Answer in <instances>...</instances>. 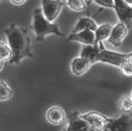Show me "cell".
I'll use <instances>...</instances> for the list:
<instances>
[{
  "label": "cell",
  "instance_id": "obj_20",
  "mask_svg": "<svg viewBox=\"0 0 132 131\" xmlns=\"http://www.w3.org/2000/svg\"><path fill=\"white\" fill-rule=\"evenodd\" d=\"M92 2L106 8L114 9V0H92Z\"/></svg>",
  "mask_w": 132,
  "mask_h": 131
},
{
  "label": "cell",
  "instance_id": "obj_23",
  "mask_svg": "<svg viewBox=\"0 0 132 131\" xmlns=\"http://www.w3.org/2000/svg\"><path fill=\"white\" fill-rule=\"evenodd\" d=\"M4 64H5V62H4V61L0 60V72L2 70V68L4 67Z\"/></svg>",
  "mask_w": 132,
  "mask_h": 131
},
{
  "label": "cell",
  "instance_id": "obj_16",
  "mask_svg": "<svg viewBox=\"0 0 132 131\" xmlns=\"http://www.w3.org/2000/svg\"><path fill=\"white\" fill-rule=\"evenodd\" d=\"M119 110L123 113L128 114L132 113V97L131 94H126L121 96L117 102Z\"/></svg>",
  "mask_w": 132,
  "mask_h": 131
},
{
  "label": "cell",
  "instance_id": "obj_7",
  "mask_svg": "<svg viewBox=\"0 0 132 131\" xmlns=\"http://www.w3.org/2000/svg\"><path fill=\"white\" fill-rule=\"evenodd\" d=\"M120 22L129 29L132 26V6L127 5L123 0H114V9Z\"/></svg>",
  "mask_w": 132,
  "mask_h": 131
},
{
  "label": "cell",
  "instance_id": "obj_4",
  "mask_svg": "<svg viewBox=\"0 0 132 131\" xmlns=\"http://www.w3.org/2000/svg\"><path fill=\"white\" fill-rule=\"evenodd\" d=\"M65 6L63 0H42L43 15L50 22H54Z\"/></svg>",
  "mask_w": 132,
  "mask_h": 131
},
{
  "label": "cell",
  "instance_id": "obj_24",
  "mask_svg": "<svg viewBox=\"0 0 132 131\" xmlns=\"http://www.w3.org/2000/svg\"><path fill=\"white\" fill-rule=\"evenodd\" d=\"M101 131H109V130H108L107 128H106V129H104L103 130H101Z\"/></svg>",
  "mask_w": 132,
  "mask_h": 131
},
{
  "label": "cell",
  "instance_id": "obj_8",
  "mask_svg": "<svg viewBox=\"0 0 132 131\" xmlns=\"http://www.w3.org/2000/svg\"><path fill=\"white\" fill-rule=\"evenodd\" d=\"M63 131H93L89 124L80 116L78 111L72 113L68 117V124Z\"/></svg>",
  "mask_w": 132,
  "mask_h": 131
},
{
  "label": "cell",
  "instance_id": "obj_15",
  "mask_svg": "<svg viewBox=\"0 0 132 131\" xmlns=\"http://www.w3.org/2000/svg\"><path fill=\"white\" fill-rule=\"evenodd\" d=\"M119 70L122 77L132 79V53L126 54L124 60L119 67Z\"/></svg>",
  "mask_w": 132,
  "mask_h": 131
},
{
  "label": "cell",
  "instance_id": "obj_1",
  "mask_svg": "<svg viewBox=\"0 0 132 131\" xmlns=\"http://www.w3.org/2000/svg\"><path fill=\"white\" fill-rule=\"evenodd\" d=\"M7 43L12 51L10 63L19 65L26 58H32L31 38L26 27L11 24L5 30Z\"/></svg>",
  "mask_w": 132,
  "mask_h": 131
},
{
  "label": "cell",
  "instance_id": "obj_26",
  "mask_svg": "<svg viewBox=\"0 0 132 131\" xmlns=\"http://www.w3.org/2000/svg\"><path fill=\"white\" fill-rule=\"evenodd\" d=\"M131 97H132V91H131Z\"/></svg>",
  "mask_w": 132,
  "mask_h": 131
},
{
  "label": "cell",
  "instance_id": "obj_14",
  "mask_svg": "<svg viewBox=\"0 0 132 131\" xmlns=\"http://www.w3.org/2000/svg\"><path fill=\"white\" fill-rule=\"evenodd\" d=\"M113 25L109 23H104L100 26H97L95 30V43L103 42L107 40L111 34Z\"/></svg>",
  "mask_w": 132,
  "mask_h": 131
},
{
  "label": "cell",
  "instance_id": "obj_17",
  "mask_svg": "<svg viewBox=\"0 0 132 131\" xmlns=\"http://www.w3.org/2000/svg\"><path fill=\"white\" fill-rule=\"evenodd\" d=\"M65 5H67L71 11L80 13L88 9V5L85 0H63Z\"/></svg>",
  "mask_w": 132,
  "mask_h": 131
},
{
  "label": "cell",
  "instance_id": "obj_13",
  "mask_svg": "<svg viewBox=\"0 0 132 131\" xmlns=\"http://www.w3.org/2000/svg\"><path fill=\"white\" fill-rule=\"evenodd\" d=\"M97 27V24L92 19H91L90 17H82L79 19V20L75 24L72 33H75L86 30H90L95 32Z\"/></svg>",
  "mask_w": 132,
  "mask_h": 131
},
{
  "label": "cell",
  "instance_id": "obj_9",
  "mask_svg": "<svg viewBox=\"0 0 132 131\" xmlns=\"http://www.w3.org/2000/svg\"><path fill=\"white\" fill-rule=\"evenodd\" d=\"M128 34V28L126 24L119 22L115 25H113L111 34L107 39L108 42L114 47H120L126 38Z\"/></svg>",
  "mask_w": 132,
  "mask_h": 131
},
{
  "label": "cell",
  "instance_id": "obj_12",
  "mask_svg": "<svg viewBox=\"0 0 132 131\" xmlns=\"http://www.w3.org/2000/svg\"><path fill=\"white\" fill-rule=\"evenodd\" d=\"M68 40L80 43L84 46L94 45L95 43V32L90 30H86L75 33H71L69 36Z\"/></svg>",
  "mask_w": 132,
  "mask_h": 131
},
{
  "label": "cell",
  "instance_id": "obj_10",
  "mask_svg": "<svg viewBox=\"0 0 132 131\" xmlns=\"http://www.w3.org/2000/svg\"><path fill=\"white\" fill-rule=\"evenodd\" d=\"M67 119L66 113L63 108L58 105L51 106L46 112V119L52 125H63Z\"/></svg>",
  "mask_w": 132,
  "mask_h": 131
},
{
  "label": "cell",
  "instance_id": "obj_22",
  "mask_svg": "<svg viewBox=\"0 0 132 131\" xmlns=\"http://www.w3.org/2000/svg\"><path fill=\"white\" fill-rule=\"evenodd\" d=\"M123 1L126 3L127 5L132 6V0H123Z\"/></svg>",
  "mask_w": 132,
  "mask_h": 131
},
{
  "label": "cell",
  "instance_id": "obj_27",
  "mask_svg": "<svg viewBox=\"0 0 132 131\" xmlns=\"http://www.w3.org/2000/svg\"><path fill=\"white\" fill-rule=\"evenodd\" d=\"M0 84H1V80H0Z\"/></svg>",
  "mask_w": 132,
  "mask_h": 131
},
{
  "label": "cell",
  "instance_id": "obj_19",
  "mask_svg": "<svg viewBox=\"0 0 132 131\" xmlns=\"http://www.w3.org/2000/svg\"><path fill=\"white\" fill-rule=\"evenodd\" d=\"M13 91L7 82L1 80L0 84V101H7L13 97Z\"/></svg>",
  "mask_w": 132,
  "mask_h": 131
},
{
  "label": "cell",
  "instance_id": "obj_5",
  "mask_svg": "<svg viewBox=\"0 0 132 131\" xmlns=\"http://www.w3.org/2000/svg\"><path fill=\"white\" fill-rule=\"evenodd\" d=\"M80 116L89 124L93 131H101L106 129L109 118L96 111H90L83 114L80 113Z\"/></svg>",
  "mask_w": 132,
  "mask_h": 131
},
{
  "label": "cell",
  "instance_id": "obj_18",
  "mask_svg": "<svg viewBox=\"0 0 132 131\" xmlns=\"http://www.w3.org/2000/svg\"><path fill=\"white\" fill-rule=\"evenodd\" d=\"M12 57V51L8 43H6L3 38L0 36V60L9 62Z\"/></svg>",
  "mask_w": 132,
  "mask_h": 131
},
{
  "label": "cell",
  "instance_id": "obj_21",
  "mask_svg": "<svg viewBox=\"0 0 132 131\" xmlns=\"http://www.w3.org/2000/svg\"><path fill=\"white\" fill-rule=\"evenodd\" d=\"M9 1L14 6H21L24 5L27 0H9Z\"/></svg>",
  "mask_w": 132,
  "mask_h": 131
},
{
  "label": "cell",
  "instance_id": "obj_3",
  "mask_svg": "<svg viewBox=\"0 0 132 131\" xmlns=\"http://www.w3.org/2000/svg\"><path fill=\"white\" fill-rule=\"evenodd\" d=\"M32 29L38 42H42L48 35L54 34L58 37H64L65 35L61 31L57 24L50 22L43 15L41 7L36 8L32 13Z\"/></svg>",
  "mask_w": 132,
  "mask_h": 131
},
{
  "label": "cell",
  "instance_id": "obj_25",
  "mask_svg": "<svg viewBox=\"0 0 132 131\" xmlns=\"http://www.w3.org/2000/svg\"><path fill=\"white\" fill-rule=\"evenodd\" d=\"M6 0H0V2H5Z\"/></svg>",
  "mask_w": 132,
  "mask_h": 131
},
{
  "label": "cell",
  "instance_id": "obj_6",
  "mask_svg": "<svg viewBox=\"0 0 132 131\" xmlns=\"http://www.w3.org/2000/svg\"><path fill=\"white\" fill-rule=\"evenodd\" d=\"M106 128L109 131H132V118L126 113L118 118H109Z\"/></svg>",
  "mask_w": 132,
  "mask_h": 131
},
{
  "label": "cell",
  "instance_id": "obj_11",
  "mask_svg": "<svg viewBox=\"0 0 132 131\" xmlns=\"http://www.w3.org/2000/svg\"><path fill=\"white\" fill-rule=\"evenodd\" d=\"M92 66V65L87 59L79 56L72 59L70 63V69L74 75L80 77L86 73Z\"/></svg>",
  "mask_w": 132,
  "mask_h": 131
},
{
  "label": "cell",
  "instance_id": "obj_2",
  "mask_svg": "<svg viewBox=\"0 0 132 131\" xmlns=\"http://www.w3.org/2000/svg\"><path fill=\"white\" fill-rule=\"evenodd\" d=\"M126 54L111 51L105 48L103 42L95 43L94 45H85L80 52V57L87 59L92 65L103 63L120 67Z\"/></svg>",
  "mask_w": 132,
  "mask_h": 131
}]
</instances>
